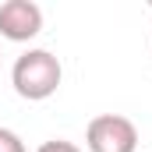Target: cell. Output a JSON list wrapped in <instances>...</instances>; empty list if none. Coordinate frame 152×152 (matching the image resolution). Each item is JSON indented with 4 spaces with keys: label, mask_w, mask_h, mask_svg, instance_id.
<instances>
[{
    "label": "cell",
    "mask_w": 152,
    "mask_h": 152,
    "mask_svg": "<svg viewBox=\"0 0 152 152\" xmlns=\"http://www.w3.org/2000/svg\"><path fill=\"white\" fill-rule=\"evenodd\" d=\"M60 78H64V67L60 60L50 53V50H28L14 60L11 67V81H14V92L28 103H42L50 99L57 88H60Z\"/></svg>",
    "instance_id": "6da1fadb"
},
{
    "label": "cell",
    "mask_w": 152,
    "mask_h": 152,
    "mask_svg": "<svg viewBox=\"0 0 152 152\" xmlns=\"http://www.w3.org/2000/svg\"><path fill=\"white\" fill-rule=\"evenodd\" d=\"M36 152H81L75 142H67V138H50V142H42Z\"/></svg>",
    "instance_id": "5b68a950"
},
{
    "label": "cell",
    "mask_w": 152,
    "mask_h": 152,
    "mask_svg": "<svg viewBox=\"0 0 152 152\" xmlns=\"http://www.w3.org/2000/svg\"><path fill=\"white\" fill-rule=\"evenodd\" d=\"M42 32V7L32 0H7L0 4V36L11 42H28Z\"/></svg>",
    "instance_id": "3957f363"
},
{
    "label": "cell",
    "mask_w": 152,
    "mask_h": 152,
    "mask_svg": "<svg viewBox=\"0 0 152 152\" xmlns=\"http://www.w3.org/2000/svg\"><path fill=\"white\" fill-rule=\"evenodd\" d=\"M85 145H88V152H134L138 149V127L120 113H99L88 120Z\"/></svg>",
    "instance_id": "7a4b0ae2"
},
{
    "label": "cell",
    "mask_w": 152,
    "mask_h": 152,
    "mask_svg": "<svg viewBox=\"0 0 152 152\" xmlns=\"http://www.w3.org/2000/svg\"><path fill=\"white\" fill-rule=\"evenodd\" d=\"M0 152H25V142L11 127H0Z\"/></svg>",
    "instance_id": "277c9868"
}]
</instances>
